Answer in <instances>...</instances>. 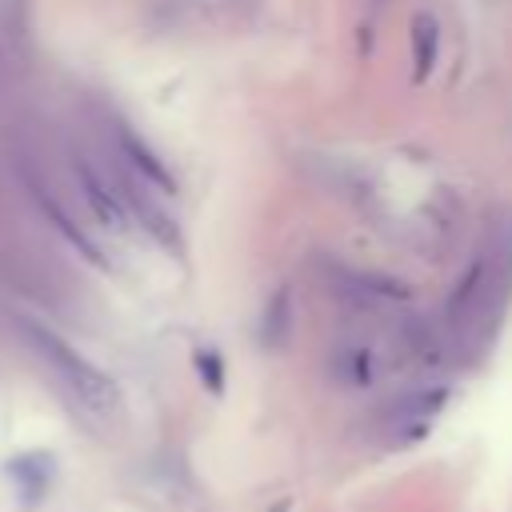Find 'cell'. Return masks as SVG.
<instances>
[{
    "instance_id": "6da1fadb",
    "label": "cell",
    "mask_w": 512,
    "mask_h": 512,
    "mask_svg": "<svg viewBox=\"0 0 512 512\" xmlns=\"http://www.w3.org/2000/svg\"><path fill=\"white\" fill-rule=\"evenodd\" d=\"M24 340L36 348V356L60 376V384L92 412V416H112L120 408V388L112 384V376H104L92 360H84L64 336H56L52 328L36 324V320H20Z\"/></svg>"
},
{
    "instance_id": "7a4b0ae2",
    "label": "cell",
    "mask_w": 512,
    "mask_h": 512,
    "mask_svg": "<svg viewBox=\"0 0 512 512\" xmlns=\"http://www.w3.org/2000/svg\"><path fill=\"white\" fill-rule=\"evenodd\" d=\"M72 172H76V184H80V192H84L92 216H96L104 228H112V232H128V208H124V196L112 192V184H108L84 156L72 160Z\"/></svg>"
},
{
    "instance_id": "3957f363",
    "label": "cell",
    "mask_w": 512,
    "mask_h": 512,
    "mask_svg": "<svg viewBox=\"0 0 512 512\" xmlns=\"http://www.w3.org/2000/svg\"><path fill=\"white\" fill-rule=\"evenodd\" d=\"M116 144H120V156L132 164V172H136L144 184H156L160 192H176V180L168 176V168L156 160V152H152L132 128H116Z\"/></svg>"
},
{
    "instance_id": "277c9868",
    "label": "cell",
    "mask_w": 512,
    "mask_h": 512,
    "mask_svg": "<svg viewBox=\"0 0 512 512\" xmlns=\"http://www.w3.org/2000/svg\"><path fill=\"white\" fill-rule=\"evenodd\" d=\"M32 196H36L40 212L48 216V224H52V228H56V232H60V236H64V240H68V244H72V248H76V252H80L88 264H96V268H108L104 252H100V248L88 240V232H80V228L72 224V216H68V212H64V208H60L52 196H44V188H36V184H32Z\"/></svg>"
},
{
    "instance_id": "5b68a950",
    "label": "cell",
    "mask_w": 512,
    "mask_h": 512,
    "mask_svg": "<svg viewBox=\"0 0 512 512\" xmlns=\"http://www.w3.org/2000/svg\"><path fill=\"white\" fill-rule=\"evenodd\" d=\"M8 472H12V480L24 488V496L36 500V496L44 492L48 476H52V460H44V456H16V460L8 464Z\"/></svg>"
},
{
    "instance_id": "8992f818",
    "label": "cell",
    "mask_w": 512,
    "mask_h": 512,
    "mask_svg": "<svg viewBox=\"0 0 512 512\" xmlns=\"http://www.w3.org/2000/svg\"><path fill=\"white\" fill-rule=\"evenodd\" d=\"M412 44L420 48L416 52V72L424 76L432 68V60H436V44H440V32H436V20L432 16H416L412 20Z\"/></svg>"
}]
</instances>
